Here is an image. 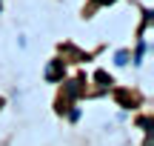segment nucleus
Wrapping results in <instances>:
<instances>
[{
    "label": "nucleus",
    "instance_id": "obj_1",
    "mask_svg": "<svg viewBox=\"0 0 154 146\" xmlns=\"http://www.w3.org/2000/svg\"><path fill=\"white\" fill-rule=\"evenodd\" d=\"M97 3H111V0H97Z\"/></svg>",
    "mask_w": 154,
    "mask_h": 146
}]
</instances>
